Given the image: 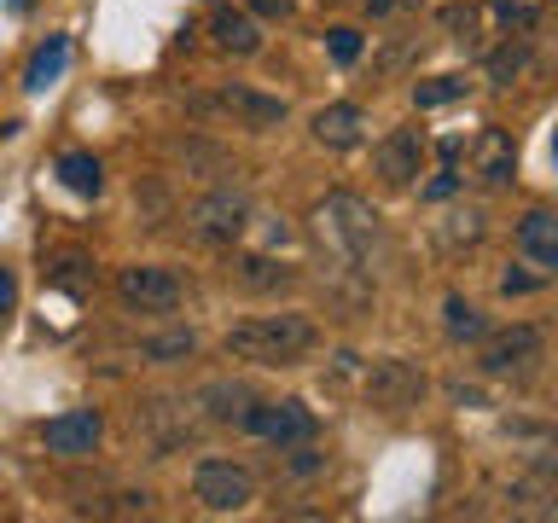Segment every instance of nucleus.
Segmentation results:
<instances>
[{"mask_svg": "<svg viewBox=\"0 0 558 523\" xmlns=\"http://www.w3.org/2000/svg\"><path fill=\"white\" fill-rule=\"evenodd\" d=\"M47 285H59V291H70V296H82L87 285H94V262H87L82 251H64V256H59V268L47 273Z\"/></svg>", "mask_w": 558, "mask_h": 523, "instance_id": "obj_27", "label": "nucleus"}, {"mask_svg": "<svg viewBox=\"0 0 558 523\" xmlns=\"http://www.w3.org/2000/svg\"><path fill=\"white\" fill-rule=\"evenodd\" d=\"M111 285L129 314H174L186 303V279L174 268H157V262H129V268H117Z\"/></svg>", "mask_w": 558, "mask_h": 523, "instance_id": "obj_7", "label": "nucleus"}, {"mask_svg": "<svg viewBox=\"0 0 558 523\" xmlns=\"http://www.w3.org/2000/svg\"><path fill=\"white\" fill-rule=\"evenodd\" d=\"M326 465H331V453L314 448V436H308V442H291V453H286V471H291V477H314V471H326Z\"/></svg>", "mask_w": 558, "mask_h": 523, "instance_id": "obj_31", "label": "nucleus"}, {"mask_svg": "<svg viewBox=\"0 0 558 523\" xmlns=\"http://www.w3.org/2000/svg\"><path fill=\"white\" fill-rule=\"evenodd\" d=\"M227 361H251V366H291V361H303L320 349V326L308 320V314H251V320H239V326H227Z\"/></svg>", "mask_w": 558, "mask_h": 523, "instance_id": "obj_2", "label": "nucleus"}, {"mask_svg": "<svg viewBox=\"0 0 558 523\" xmlns=\"http://www.w3.org/2000/svg\"><path fill=\"white\" fill-rule=\"evenodd\" d=\"M314 239H320L326 262L373 273L378 256H384V216L361 198V192H326V198L314 204Z\"/></svg>", "mask_w": 558, "mask_h": 523, "instance_id": "obj_1", "label": "nucleus"}, {"mask_svg": "<svg viewBox=\"0 0 558 523\" xmlns=\"http://www.w3.org/2000/svg\"><path fill=\"white\" fill-rule=\"evenodd\" d=\"M460 181H465L460 163H442V169H436V181L418 192V198H425V204H442V198H453V192H460Z\"/></svg>", "mask_w": 558, "mask_h": 523, "instance_id": "obj_35", "label": "nucleus"}, {"mask_svg": "<svg viewBox=\"0 0 558 523\" xmlns=\"http://www.w3.org/2000/svg\"><path fill=\"white\" fill-rule=\"evenodd\" d=\"M483 233H488V216H483L477 204H471V209H453L448 221H436V244H442L448 256H460V251H477V244H483Z\"/></svg>", "mask_w": 558, "mask_h": 523, "instance_id": "obj_22", "label": "nucleus"}, {"mask_svg": "<svg viewBox=\"0 0 558 523\" xmlns=\"http://www.w3.org/2000/svg\"><path fill=\"white\" fill-rule=\"evenodd\" d=\"M17 308V279H12V268H0V320Z\"/></svg>", "mask_w": 558, "mask_h": 523, "instance_id": "obj_37", "label": "nucleus"}, {"mask_svg": "<svg viewBox=\"0 0 558 523\" xmlns=\"http://www.w3.org/2000/svg\"><path fill=\"white\" fill-rule=\"evenodd\" d=\"M244 12L251 17H291L296 0H244Z\"/></svg>", "mask_w": 558, "mask_h": 523, "instance_id": "obj_36", "label": "nucleus"}, {"mask_svg": "<svg viewBox=\"0 0 558 523\" xmlns=\"http://www.w3.org/2000/svg\"><path fill=\"white\" fill-rule=\"evenodd\" d=\"M192 500H198L204 512H216V518L244 512V506L256 500V471L227 460V453H204V460L192 465Z\"/></svg>", "mask_w": 558, "mask_h": 523, "instance_id": "obj_6", "label": "nucleus"}, {"mask_svg": "<svg viewBox=\"0 0 558 523\" xmlns=\"http://www.w3.org/2000/svg\"><path fill=\"white\" fill-rule=\"evenodd\" d=\"M436 29H442L448 41H460V47H471V41H477V29H483V12L471 7V0H448V7L436 12Z\"/></svg>", "mask_w": 558, "mask_h": 523, "instance_id": "obj_24", "label": "nucleus"}, {"mask_svg": "<svg viewBox=\"0 0 558 523\" xmlns=\"http://www.w3.org/2000/svg\"><path fill=\"white\" fill-rule=\"evenodd\" d=\"M192 355H198V331H192V326L134 343V361H140V366H181V361H192Z\"/></svg>", "mask_w": 558, "mask_h": 523, "instance_id": "obj_21", "label": "nucleus"}, {"mask_svg": "<svg viewBox=\"0 0 558 523\" xmlns=\"http://www.w3.org/2000/svg\"><path fill=\"white\" fill-rule=\"evenodd\" d=\"M244 436H256V442H274V448H291V442H308L314 430H320V418H314V408H303V401H251L239 418Z\"/></svg>", "mask_w": 558, "mask_h": 523, "instance_id": "obj_8", "label": "nucleus"}, {"mask_svg": "<svg viewBox=\"0 0 558 523\" xmlns=\"http://www.w3.org/2000/svg\"><path fill=\"white\" fill-rule=\"evenodd\" d=\"M460 151H465V139H460V134L436 139V157H442V163H460Z\"/></svg>", "mask_w": 558, "mask_h": 523, "instance_id": "obj_38", "label": "nucleus"}, {"mask_svg": "<svg viewBox=\"0 0 558 523\" xmlns=\"http://www.w3.org/2000/svg\"><path fill=\"white\" fill-rule=\"evenodd\" d=\"M181 221H186V233L198 244H233V239H244V227L256 221V204H251L244 186L216 181L209 192H198V198L181 209Z\"/></svg>", "mask_w": 558, "mask_h": 523, "instance_id": "obj_3", "label": "nucleus"}, {"mask_svg": "<svg viewBox=\"0 0 558 523\" xmlns=\"http://www.w3.org/2000/svg\"><path fill=\"white\" fill-rule=\"evenodd\" d=\"M366 129H373V122H366V111H361L355 99H331V105H320V111H314V122H308V134L320 139L326 151H349V146H361Z\"/></svg>", "mask_w": 558, "mask_h": 523, "instance_id": "obj_13", "label": "nucleus"}, {"mask_svg": "<svg viewBox=\"0 0 558 523\" xmlns=\"http://www.w3.org/2000/svg\"><path fill=\"white\" fill-rule=\"evenodd\" d=\"M418 52H425V41H418V35H413V41H396V47L384 52V59H378L373 70H378V76H396V70H408V64L418 59Z\"/></svg>", "mask_w": 558, "mask_h": 523, "instance_id": "obj_34", "label": "nucleus"}, {"mask_svg": "<svg viewBox=\"0 0 558 523\" xmlns=\"http://www.w3.org/2000/svg\"><path fill=\"white\" fill-rule=\"evenodd\" d=\"M87 512H94V518H151L157 500L146 495V488H117V495H99Z\"/></svg>", "mask_w": 558, "mask_h": 523, "instance_id": "obj_25", "label": "nucleus"}, {"mask_svg": "<svg viewBox=\"0 0 558 523\" xmlns=\"http://www.w3.org/2000/svg\"><path fill=\"white\" fill-rule=\"evenodd\" d=\"M52 174H59V186L76 192V198H99V192H105V169H99L94 151H59Z\"/></svg>", "mask_w": 558, "mask_h": 523, "instance_id": "obj_20", "label": "nucleus"}, {"mask_svg": "<svg viewBox=\"0 0 558 523\" xmlns=\"http://www.w3.org/2000/svg\"><path fill=\"white\" fill-rule=\"evenodd\" d=\"M209 41H216L227 59H256L262 52V17H251L244 7H216L209 12Z\"/></svg>", "mask_w": 558, "mask_h": 523, "instance_id": "obj_16", "label": "nucleus"}, {"mask_svg": "<svg viewBox=\"0 0 558 523\" xmlns=\"http://www.w3.org/2000/svg\"><path fill=\"white\" fill-rule=\"evenodd\" d=\"M471 181H477L483 192H506L518 181V139H512V129H488L471 139Z\"/></svg>", "mask_w": 558, "mask_h": 523, "instance_id": "obj_10", "label": "nucleus"}, {"mask_svg": "<svg viewBox=\"0 0 558 523\" xmlns=\"http://www.w3.org/2000/svg\"><path fill=\"white\" fill-rule=\"evenodd\" d=\"M512 239H518V251L530 256V268H541V273H558V216H553L547 204L523 209L518 227H512Z\"/></svg>", "mask_w": 558, "mask_h": 523, "instance_id": "obj_14", "label": "nucleus"}, {"mask_svg": "<svg viewBox=\"0 0 558 523\" xmlns=\"http://www.w3.org/2000/svg\"><path fill=\"white\" fill-rule=\"evenodd\" d=\"M442 331H448L453 343H477L483 331H488V320H483L477 303H465L460 291H448V296H442Z\"/></svg>", "mask_w": 558, "mask_h": 523, "instance_id": "obj_23", "label": "nucleus"}, {"mask_svg": "<svg viewBox=\"0 0 558 523\" xmlns=\"http://www.w3.org/2000/svg\"><path fill=\"white\" fill-rule=\"evenodd\" d=\"M488 12H495L500 29H518V35L541 29V7H530V0H488Z\"/></svg>", "mask_w": 558, "mask_h": 523, "instance_id": "obj_28", "label": "nucleus"}, {"mask_svg": "<svg viewBox=\"0 0 558 523\" xmlns=\"http://www.w3.org/2000/svg\"><path fill=\"white\" fill-rule=\"evenodd\" d=\"M553 285V273H530V268H506L500 273V296H535V291H547Z\"/></svg>", "mask_w": 558, "mask_h": 523, "instance_id": "obj_32", "label": "nucleus"}, {"mask_svg": "<svg viewBox=\"0 0 558 523\" xmlns=\"http://www.w3.org/2000/svg\"><path fill=\"white\" fill-rule=\"evenodd\" d=\"M326 52H331V64H355L361 52H366V35L349 29V24H338V29H326Z\"/></svg>", "mask_w": 558, "mask_h": 523, "instance_id": "obj_30", "label": "nucleus"}, {"mask_svg": "<svg viewBox=\"0 0 558 523\" xmlns=\"http://www.w3.org/2000/svg\"><path fill=\"white\" fill-rule=\"evenodd\" d=\"M530 64H535V41H530V35H512V29H506V41L488 47V59H483V82L512 87V82L530 76Z\"/></svg>", "mask_w": 558, "mask_h": 523, "instance_id": "obj_18", "label": "nucleus"}, {"mask_svg": "<svg viewBox=\"0 0 558 523\" xmlns=\"http://www.w3.org/2000/svg\"><path fill=\"white\" fill-rule=\"evenodd\" d=\"M465 94H471L465 76H425V82H413V105H418V111H436V105H453Z\"/></svg>", "mask_w": 558, "mask_h": 523, "instance_id": "obj_26", "label": "nucleus"}, {"mask_svg": "<svg viewBox=\"0 0 558 523\" xmlns=\"http://www.w3.org/2000/svg\"><path fill=\"white\" fill-rule=\"evenodd\" d=\"M425 0H361V12L373 17V24H396V17H413Z\"/></svg>", "mask_w": 558, "mask_h": 523, "instance_id": "obj_33", "label": "nucleus"}, {"mask_svg": "<svg viewBox=\"0 0 558 523\" xmlns=\"http://www.w3.org/2000/svg\"><path fill=\"white\" fill-rule=\"evenodd\" d=\"M174 157L186 163V174H192V169H204V181L227 174V157H221L216 146H204V139H181V146H174Z\"/></svg>", "mask_w": 558, "mask_h": 523, "instance_id": "obj_29", "label": "nucleus"}, {"mask_svg": "<svg viewBox=\"0 0 558 523\" xmlns=\"http://www.w3.org/2000/svg\"><path fill=\"white\" fill-rule=\"evenodd\" d=\"M64 70H70V35H47V41L29 52V64H24V94H47Z\"/></svg>", "mask_w": 558, "mask_h": 523, "instance_id": "obj_19", "label": "nucleus"}, {"mask_svg": "<svg viewBox=\"0 0 558 523\" xmlns=\"http://www.w3.org/2000/svg\"><path fill=\"white\" fill-rule=\"evenodd\" d=\"M99 436H105L99 408H70V413H59V418L41 425V442H47L52 460H87V453L99 448Z\"/></svg>", "mask_w": 558, "mask_h": 523, "instance_id": "obj_12", "label": "nucleus"}, {"mask_svg": "<svg viewBox=\"0 0 558 523\" xmlns=\"http://www.w3.org/2000/svg\"><path fill=\"white\" fill-rule=\"evenodd\" d=\"M7 7H12V12H29V0H7Z\"/></svg>", "mask_w": 558, "mask_h": 523, "instance_id": "obj_39", "label": "nucleus"}, {"mask_svg": "<svg viewBox=\"0 0 558 523\" xmlns=\"http://www.w3.org/2000/svg\"><path fill=\"white\" fill-rule=\"evenodd\" d=\"M251 401H256L251 384H239V378H209L204 390L192 396V408H198V413L209 418V425H239Z\"/></svg>", "mask_w": 558, "mask_h": 523, "instance_id": "obj_17", "label": "nucleus"}, {"mask_svg": "<svg viewBox=\"0 0 558 523\" xmlns=\"http://www.w3.org/2000/svg\"><path fill=\"white\" fill-rule=\"evenodd\" d=\"M425 157H430V146H425V134H418V129H390L373 146V174L390 192H408L418 181V169H425Z\"/></svg>", "mask_w": 558, "mask_h": 523, "instance_id": "obj_9", "label": "nucleus"}, {"mask_svg": "<svg viewBox=\"0 0 558 523\" xmlns=\"http://www.w3.org/2000/svg\"><path fill=\"white\" fill-rule=\"evenodd\" d=\"M541 361H547V331L535 320H512V326L477 338V373L483 378H530Z\"/></svg>", "mask_w": 558, "mask_h": 523, "instance_id": "obj_4", "label": "nucleus"}, {"mask_svg": "<svg viewBox=\"0 0 558 523\" xmlns=\"http://www.w3.org/2000/svg\"><path fill=\"white\" fill-rule=\"evenodd\" d=\"M216 105L233 117V129H251V134L286 129V117H291L286 99H279V94H262V87H251V82H227Z\"/></svg>", "mask_w": 558, "mask_h": 523, "instance_id": "obj_11", "label": "nucleus"}, {"mask_svg": "<svg viewBox=\"0 0 558 523\" xmlns=\"http://www.w3.org/2000/svg\"><path fill=\"white\" fill-rule=\"evenodd\" d=\"M227 273H233L251 296H279V291L296 285V268H291V262H279V256H268V251H239Z\"/></svg>", "mask_w": 558, "mask_h": 523, "instance_id": "obj_15", "label": "nucleus"}, {"mask_svg": "<svg viewBox=\"0 0 558 523\" xmlns=\"http://www.w3.org/2000/svg\"><path fill=\"white\" fill-rule=\"evenodd\" d=\"M361 396H366V408L401 418V413L425 408L430 373L418 361H408V355H378L373 366H366V378H361Z\"/></svg>", "mask_w": 558, "mask_h": 523, "instance_id": "obj_5", "label": "nucleus"}]
</instances>
